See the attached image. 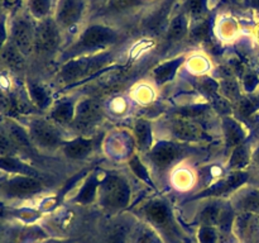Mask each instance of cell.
<instances>
[{
	"instance_id": "1",
	"label": "cell",
	"mask_w": 259,
	"mask_h": 243,
	"mask_svg": "<svg viewBox=\"0 0 259 243\" xmlns=\"http://www.w3.org/2000/svg\"><path fill=\"white\" fill-rule=\"evenodd\" d=\"M118 32L104 24H93L86 28L73 46L76 51H94L114 45L118 40Z\"/></svg>"
},
{
	"instance_id": "2",
	"label": "cell",
	"mask_w": 259,
	"mask_h": 243,
	"mask_svg": "<svg viewBox=\"0 0 259 243\" xmlns=\"http://www.w3.org/2000/svg\"><path fill=\"white\" fill-rule=\"evenodd\" d=\"M34 34L35 25L24 15H18L10 23L9 37L12 43L24 56L34 50Z\"/></svg>"
},
{
	"instance_id": "3",
	"label": "cell",
	"mask_w": 259,
	"mask_h": 243,
	"mask_svg": "<svg viewBox=\"0 0 259 243\" xmlns=\"http://www.w3.org/2000/svg\"><path fill=\"white\" fill-rule=\"evenodd\" d=\"M61 28L53 18H45L38 20L35 25L34 50L38 52L48 53L57 48L61 40Z\"/></svg>"
},
{
	"instance_id": "4",
	"label": "cell",
	"mask_w": 259,
	"mask_h": 243,
	"mask_svg": "<svg viewBox=\"0 0 259 243\" xmlns=\"http://www.w3.org/2000/svg\"><path fill=\"white\" fill-rule=\"evenodd\" d=\"M101 200L109 208H123L129 201L131 190L126 182L119 176H108L101 185Z\"/></svg>"
},
{
	"instance_id": "5",
	"label": "cell",
	"mask_w": 259,
	"mask_h": 243,
	"mask_svg": "<svg viewBox=\"0 0 259 243\" xmlns=\"http://www.w3.org/2000/svg\"><path fill=\"white\" fill-rule=\"evenodd\" d=\"M42 190V184L28 175H17L0 182V194L9 197H28Z\"/></svg>"
},
{
	"instance_id": "6",
	"label": "cell",
	"mask_w": 259,
	"mask_h": 243,
	"mask_svg": "<svg viewBox=\"0 0 259 243\" xmlns=\"http://www.w3.org/2000/svg\"><path fill=\"white\" fill-rule=\"evenodd\" d=\"M83 9H85L83 0H58L55 20L60 28L67 29L81 19Z\"/></svg>"
},
{
	"instance_id": "7",
	"label": "cell",
	"mask_w": 259,
	"mask_h": 243,
	"mask_svg": "<svg viewBox=\"0 0 259 243\" xmlns=\"http://www.w3.org/2000/svg\"><path fill=\"white\" fill-rule=\"evenodd\" d=\"M29 136L32 142L43 148H55L61 142L57 131L42 120H35L30 124Z\"/></svg>"
},
{
	"instance_id": "8",
	"label": "cell",
	"mask_w": 259,
	"mask_h": 243,
	"mask_svg": "<svg viewBox=\"0 0 259 243\" xmlns=\"http://www.w3.org/2000/svg\"><path fill=\"white\" fill-rule=\"evenodd\" d=\"M101 108L98 103L91 100L82 101L76 111V124L78 128H90L100 118Z\"/></svg>"
},
{
	"instance_id": "9",
	"label": "cell",
	"mask_w": 259,
	"mask_h": 243,
	"mask_svg": "<svg viewBox=\"0 0 259 243\" xmlns=\"http://www.w3.org/2000/svg\"><path fill=\"white\" fill-rule=\"evenodd\" d=\"M179 153V148L174 143L161 142L152 149L151 158L159 169H166L177 158Z\"/></svg>"
},
{
	"instance_id": "10",
	"label": "cell",
	"mask_w": 259,
	"mask_h": 243,
	"mask_svg": "<svg viewBox=\"0 0 259 243\" xmlns=\"http://www.w3.org/2000/svg\"><path fill=\"white\" fill-rule=\"evenodd\" d=\"M99 58H93V60H78L73 62L67 63L62 70V76L66 80H73L80 76L85 75L89 71L95 70L99 66Z\"/></svg>"
},
{
	"instance_id": "11",
	"label": "cell",
	"mask_w": 259,
	"mask_h": 243,
	"mask_svg": "<svg viewBox=\"0 0 259 243\" xmlns=\"http://www.w3.org/2000/svg\"><path fill=\"white\" fill-rule=\"evenodd\" d=\"M174 134L182 141H197L202 138V129L190 120H177L172 126Z\"/></svg>"
},
{
	"instance_id": "12",
	"label": "cell",
	"mask_w": 259,
	"mask_h": 243,
	"mask_svg": "<svg viewBox=\"0 0 259 243\" xmlns=\"http://www.w3.org/2000/svg\"><path fill=\"white\" fill-rule=\"evenodd\" d=\"M189 32V20L185 13H180L176 17L172 18L167 30V39L169 42H179Z\"/></svg>"
},
{
	"instance_id": "13",
	"label": "cell",
	"mask_w": 259,
	"mask_h": 243,
	"mask_svg": "<svg viewBox=\"0 0 259 243\" xmlns=\"http://www.w3.org/2000/svg\"><path fill=\"white\" fill-rule=\"evenodd\" d=\"M5 133L9 137L10 141L14 143V146L17 148H29L30 147V136L29 133L24 131L20 126H18L17 123H9L5 124Z\"/></svg>"
},
{
	"instance_id": "14",
	"label": "cell",
	"mask_w": 259,
	"mask_h": 243,
	"mask_svg": "<svg viewBox=\"0 0 259 243\" xmlns=\"http://www.w3.org/2000/svg\"><path fill=\"white\" fill-rule=\"evenodd\" d=\"M4 62L13 70H20L24 65V55L13 43H7L2 50Z\"/></svg>"
},
{
	"instance_id": "15",
	"label": "cell",
	"mask_w": 259,
	"mask_h": 243,
	"mask_svg": "<svg viewBox=\"0 0 259 243\" xmlns=\"http://www.w3.org/2000/svg\"><path fill=\"white\" fill-rule=\"evenodd\" d=\"M91 148H93V142L90 139L78 138L66 144L65 153L70 158H82L91 151Z\"/></svg>"
},
{
	"instance_id": "16",
	"label": "cell",
	"mask_w": 259,
	"mask_h": 243,
	"mask_svg": "<svg viewBox=\"0 0 259 243\" xmlns=\"http://www.w3.org/2000/svg\"><path fill=\"white\" fill-rule=\"evenodd\" d=\"M181 63L182 58H176V60L168 61V62L159 66L158 68H156V70H154V77H156L157 83L163 84L167 83L168 80H171L175 76V73H176L177 68L181 66Z\"/></svg>"
},
{
	"instance_id": "17",
	"label": "cell",
	"mask_w": 259,
	"mask_h": 243,
	"mask_svg": "<svg viewBox=\"0 0 259 243\" xmlns=\"http://www.w3.org/2000/svg\"><path fill=\"white\" fill-rule=\"evenodd\" d=\"M27 4L30 15L34 19L42 20L50 14L53 0H27Z\"/></svg>"
},
{
	"instance_id": "18",
	"label": "cell",
	"mask_w": 259,
	"mask_h": 243,
	"mask_svg": "<svg viewBox=\"0 0 259 243\" xmlns=\"http://www.w3.org/2000/svg\"><path fill=\"white\" fill-rule=\"evenodd\" d=\"M146 214L156 224H164L169 217L168 209L161 201H154L149 204L146 209Z\"/></svg>"
},
{
	"instance_id": "19",
	"label": "cell",
	"mask_w": 259,
	"mask_h": 243,
	"mask_svg": "<svg viewBox=\"0 0 259 243\" xmlns=\"http://www.w3.org/2000/svg\"><path fill=\"white\" fill-rule=\"evenodd\" d=\"M0 170H4L7 172H18V174L23 175L27 172L32 171L29 166H27L23 162L18 161L13 156H2L0 157Z\"/></svg>"
},
{
	"instance_id": "20",
	"label": "cell",
	"mask_w": 259,
	"mask_h": 243,
	"mask_svg": "<svg viewBox=\"0 0 259 243\" xmlns=\"http://www.w3.org/2000/svg\"><path fill=\"white\" fill-rule=\"evenodd\" d=\"M134 133H136L137 141L142 148H147L151 144L152 141V129L147 122L139 120L137 122L136 127H134Z\"/></svg>"
},
{
	"instance_id": "21",
	"label": "cell",
	"mask_w": 259,
	"mask_h": 243,
	"mask_svg": "<svg viewBox=\"0 0 259 243\" xmlns=\"http://www.w3.org/2000/svg\"><path fill=\"white\" fill-rule=\"evenodd\" d=\"M73 115H75L73 105L68 101L58 104L52 111V118L56 122H60V123H68V122L72 120Z\"/></svg>"
},
{
	"instance_id": "22",
	"label": "cell",
	"mask_w": 259,
	"mask_h": 243,
	"mask_svg": "<svg viewBox=\"0 0 259 243\" xmlns=\"http://www.w3.org/2000/svg\"><path fill=\"white\" fill-rule=\"evenodd\" d=\"M98 180L95 177H91L86 181V184L83 185L82 189H81L80 194H78L77 200L78 201L83 202V204H88V202L93 201L94 196L96 194V189H98Z\"/></svg>"
},
{
	"instance_id": "23",
	"label": "cell",
	"mask_w": 259,
	"mask_h": 243,
	"mask_svg": "<svg viewBox=\"0 0 259 243\" xmlns=\"http://www.w3.org/2000/svg\"><path fill=\"white\" fill-rule=\"evenodd\" d=\"M143 0H110L108 4V10L113 13H121L139 7Z\"/></svg>"
},
{
	"instance_id": "24",
	"label": "cell",
	"mask_w": 259,
	"mask_h": 243,
	"mask_svg": "<svg viewBox=\"0 0 259 243\" xmlns=\"http://www.w3.org/2000/svg\"><path fill=\"white\" fill-rule=\"evenodd\" d=\"M29 94H30V98H32L33 103L37 104L38 106L43 108V106L47 105L48 94H47V91L42 88V86L32 84V85L29 86Z\"/></svg>"
},
{
	"instance_id": "25",
	"label": "cell",
	"mask_w": 259,
	"mask_h": 243,
	"mask_svg": "<svg viewBox=\"0 0 259 243\" xmlns=\"http://www.w3.org/2000/svg\"><path fill=\"white\" fill-rule=\"evenodd\" d=\"M225 134H227V138L229 141V143H238V142L242 139V131H240L239 127L234 123L233 120H227L225 122Z\"/></svg>"
},
{
	"instance_id": "26",
	"label": "cell",
	"mask_w": 259,
	"mask_h": 243,
	"mask_svg": "<svg viewBox=\"0 0 259 243\" xmlns=\"http://www.w3.org/2000/svg\"><path fill=\"white\" fill-rule=\"evenodd\" d=\"M15 148L12 141H10L9 137L7 136L5 132H0V157L2 156H13Z\"/></svg>"
},
{
	"instance_id": "27",
	"label": "cell",
	"mask_w": 259,
	"mask_h": 243,
	"mask_svg": "<svg viewBox=\"0 0 259 243\" xmlns=\"http://www.w3.org/2000/svg\"><path fill=\"white\" fill-rule=\"evenodd\" d=\"M185 8H186L187 13L194 17H197L202 13L205 8V0H186L185 3Z\"/></svg>"
},
{
	"instance_id": "28",
	"label": "cell",
	"mask_w": 259,
	"mask_h": 243,
	"mask_svg": "<svg viewBox=\"0 0 259 243\" xmlns=\"http://www.w3.org/2000/svg\"><path fill=\"white\" fill-rule=\"evenodd\" d=\"M202 220H204L206 224H214L218 223L219 220H222V212L219 209H217L215 207H210L202 213Z\"/></svg>"
},
{
	"instance_id": "29",
	"label": "cell",
	"mask_w": 259,
	"mask_h": 243,
	"mask_svg": "<svg viewBox=\"0 0 259 243\" xmlns=\"http://www.w3.org/2000/svg\"><path fill=\"white\" fill-rule=\"evenodd\" d=\"M14 100L10 96H8L4 91L0 90V113L9 114L14 108Z\"/></svg>"
},
{
	"instance_id": "30",
	"label": "cell",
	"mask_w": 259,
	"mask_h": 243,
	"mask_svg": "<svg viewBox=\"0 0 259 243\" xmlns=\"http://www.w3.org/2000/svg\"><path fill=\"white\" fill-rule=\"evenodd\" d=\"M8 37H9V27H8L7 17L0 15V51L8 43Z\"/></svg>"
},
{
	"instance_id": "31",
	"label": "cell",
	"mask_w": 259,
	"mask_h": 243,
	"mask_svg": "<svg viewBox=\"0 0 259 243\" xmlns=\"http://www.w3.org/2000/svg\"><path fill=\"white\" fill-rule=\"evenodd\" d=\"M247 159H248L247 152H245L244 148L240 147V148H238L237 151L234 152V154H233L232 159H230V165L234 167H240L247 162Z\"/></svg>"
},
{
	"instance_id": "32",
	"label": "cell",
	"mask_w": 259,
	"mask_h": 243,
	"mask_svg": "<svg viewBox=\"0 0 259 243\" xmlns=\"http://www.w3.org/2000/svg\"><path fill=\"white\" fill-rule=\"evenodd\" d=\"M199 238L202 243H215L217 242V234H215V232L210 227L202 228V229L200 230Z\"/></svg>"
},
{
	"instance_id": "33",
	"label": "cell",
	"mask_w": 259,
	"mask_h": 243,
	"mask_svg": "<svg viewBox=\"0 0 259 243\" xmlns=\"http://www.w3.org/2000/svg\"><path fill=\"white\" fill-rule=\"evenodd\" d=\"M207 32H209V23L202 22L201 24L196 25V27L192 29V37H194L195 39L200 40L202 39V38L206 37Z\"/></svg>"
},
{
	"instance_id": "34",
	"label": "cell",
	"mask_w": 259,
	"mask_h": 243,
	"mask_svg": "<svg viewBox=\"0 0 259 243\" xmlns=\"http://www.w3.org/2000/svg\"><path fill=\"white\" fill-rule=\"evenodd\" d=\"M125 230L121 228H116L113 230L110 235H109L108 243H125Z\"/></svg>"
},
{
	"instance_id": "35",
	"label": "cell",
	"mask_w": 259,
	"mask_h": 243,
	"mask_svg": "<svg viewBox=\"0 0 259 243\" xmlns=\"http://www.w3.org/2000/svg\"><path fill=\"white\" fill-rule=\"evenodd\" d=\"M131 165H132V169L134 170V172H136V174L138 175V176H141L142 179H147V171H146V169H144L143 165H142L141 162L138 161V158L132 159Z\"/></svg>"
},
{
	"instance_id": "36",
	"label": "cell",
	"mask_w": 259,
	"mask_h": 243,
	"mask_svg": "<svg viewBox=\"0 0 259 243\" xmlns=\"http://www.w3.org/2000/svg\"><path fill=\"white\" fill-rule=\"evenodd\" d=\"M250 2V5H252L253 8H255V9L259 10V0H249Z\"/></svg>"
},
{
	"instance_id": "37",
	"label": "cell",
	"mask_w": 259,
	"mask_h": 243,
	"mask_svg": "<svg viewBox=\"0 0 259 243\" xmlns=\"http://www.w3.org/2000/svg\"><path fill=\"white\" fill-rule=\"evenodd\" d=\"M4 212H5V209H4V205H3L2 202H0V218H2L3 215H4Z\"/></svg>"
},
{
	"instance_id": "38",
	"label": "cell",
	"mask_w": 259,
	"mask_h": 243,
	"mask_svg": "<svg viewBox=\"0 0 259 243\" xmlns=\"http://www.w3.org/2000/svg\"><path fill=\"white\" fill-rule=\"evenodd\" d=\"M3 4H4V0H0V7H2Z\"/></svg>"
}]
</instances>
